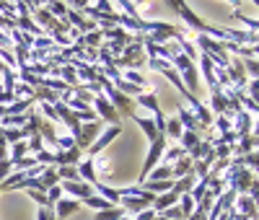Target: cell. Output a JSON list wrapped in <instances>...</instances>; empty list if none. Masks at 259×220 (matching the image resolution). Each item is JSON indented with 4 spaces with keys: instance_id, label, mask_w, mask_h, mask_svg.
<instances>
[{
    "instance_id": "6da1fadb",
    "label": "cell",
    "mask_w": 259,
    "mask_h": 220,
    "mask_svg": "<svg viewBox=\"0 0 259 220\" xmlns=\"http://www.w3.org/2000/svg\"><path fill=\"white\" fill-rule=\"evenodd\" d=\"M112 65L119 70V68H127V70H138L140 65H145V50H143V39L140 34H133V41L122 50L119 57L112 60Z\"/></svg>"
},
{
    "instance_id": "9a60e30c",
    "label": "cell",
    "mask_w": 259,
    "mask_h": 220,
    "mask_svg": "<svg viewBox=\"0 0 259 220\" xmlns=\"http://www.w3.org/2000/svg\"><path fill=\"white\" fill-rule=\"evenodd\" d=\"M254 148H256V135L251 132V135H244V138H239V145L233 148V153H231V156H249V153H254Z\"/></svg>"
},
{
    "instance_id": "44dd1931",
    "label": "cell",
    "mask_w": 259,
    "mask_h": 220,
    "mask_svg": "<svg viewBox=\"0 0 259 220\" xmlns=\"http://www.w3.org/2000/svg\"><path fill=\"white\" fill-rule=\"evenodd\" d=\"M179 143H182L179 148H182V150L187 153V156H189V153L200 145V135H194V132H187V129H184V132H182V138H179Z\"/></svg>"
},
{
    "instance_id": "484cf974",
    "label": "cell",
    "mask_w": 259,
    "mask_h": 220,
    "mask_svg": "<svg viewBox=\"0 0 259 220\" xmlns=\"http://www.w3.org/2000/svg\"><path fill=\"white\" fill-rule=\"evenodd\" d=\"M83 205H89V207H94L96 212H101V210H109V207H114V205H109L106 200H101L99 194H91V197H85L83 200Z\"/></svg>"
},
{
    "instance_id": "d6a6232c",
    "label": "cell",
    "mask_w": 259,
    "mask_h": 220,
    "mask_svg": "<svg viewBox=\"0 0 259 220\" xmlns=\"http://www.w3.org/2000/svg\"><path fill=\"white\" fill-rule=\"evenodd\" d=\"M161 217H166V220H184V215H182V210L179 207H166L163 212H158Z\"/></svg>"
},
{
    "instance_id": "f1b7e54d",
    "label": "cell",
    "mask_w": 259,
    "mask_h": 220,
    "mask_svg": "<svg viewBox=\"0 0 259 220\" xmlns=\"http://www.w3.org/2000/svg\"><path fill=\"white\" fill-rule=\"evenodd\" d=\"M163 153H166V158H163V163H166V166H174L182 156H187V153H184L179 145H177V148H168V150H163Z\"/></svg>"
},
{
    "instance_id": "7a4b0ae2",
    "label": "cell",
    "mask_w": 259,
    "mask_h": 220,
    "mask_svg": "<svg viewBox=\"0 0 259 220\" xmlns=\"http://www.w3.org/2000/svg\"><path fill=\"white\" fill-rule=\"evenodd\" d=\"M99 135H101V122H85V124H80L78 138H75L73 143H75V148H78L80 153H89V148L96 143Z\"/></svg>"
},
{
    "instance_id": "e575fe53",
    "label": "cell",
    "mask_w": 259,
    "mask_h": 220,
    "mask_svg": "<svg viewBox=\"0 0 259 220\" xmlns=\"http://www.w3.org/2000/svg\"><path fill=\"white\" fill-rule=\"evenodd\" d=\"M26 145H29V150H31V153H39L41 148H45V145H41V138H39V135H31V138L26 140Z\"/></svg>"
},
{
    "instance_id": "4dcf8cb0",
    "label": "cell",
    "mask_w": 259,
    "mask_h": 220,
    "mask_svg": "<svg viewBox=\"0 0 259 220\" xmlns=\"http://www.w3.org/2000/svg\"><path fill=\"white\" fill-rule=\"evenodd\" d=\"M45 8H47L55 18H65V13H68V3H47Z\"/></svg>"
},
{
    "instance_id": "7c38bea8",
    "label": "cell",
    "mask_w": 259,
    "mask_h": 220,
    "mask_svg": "<svg viewBox=\"0 0 259 220\" xmlns=\"http://www.w3.org/2000/svg\"><path fill=\"white\" fill-rule=\"evenodd\" d=\"M52 210H55L57 220H65V217H70V215H75L80 210V202L78 200H60V202H55Z\"/></svg>"
},
{
    "instance_id": "74e56055",
    "label": "cell",
    "mask_w": 259,
    "mask_h": 220,
    "mask_svg": "<svg viewBox=\"0 0 259 220\" xmlns=\"http://www.w3.org/2000/svg\"><path fill=\"white\" fill-rule=\"evenodd\" d=\"M156 217V212H153V207H148V210H143L140 215H135L133 220H153Z\"/></svg>"
},
{
    "instance_id": "8fae6325",
    "label": "cell",
    "mask_w": 259,
    "mask_h": 220,
    "mask_svg": "<svg viewBox=\"0 0 259 220\" xmlns=\"http://www.w3.org/2000/svg\"><path fill=\"white\" fill-rule=\"evenodd\" d=\"M80 156H83V153H80L78 148L57 150V153H55V166H78V163H80Z\"/></svg>"
},
{
    "instance_id": "e0dca14e",
    "label": "cell",
    "mask_w": 259,
    "mask_h": 220,
    "mask_svg": "<svg viewBox=\"0 0 259 220\" xmlns=\"http://www.w3.org/2000/svg\"><path fill=\"white\" fill-rule=\"evenodd\" d=\"M36 135H39L41 140H45V143L55 145V140H57V129H55V124H52V122L41 119V122H39V127H36Z\"/></svg>"
},
{
    "instance_id": "52a82bcc",
    "label": "cell",
    "mask_w": 259,
    "mask_h": 220,
    "mask_svg": "<svg viewBox=\"0 0 259 220\" xmlns=\"http://www.w3.org/2000/svg\"><path fill=\"white\" fill-rule=\"evenodd\" d=\"M187 101H189V106H192L194 119H197L202 127H210V124H212V114H210V109H207L202 101H197V96H192V94H187Z\"/></svg>"
},
{
    "instance_id": "83f0119b",
    "label": "cell",
    "mask_w": 259,
    "mask_h": 220,
    "mask_svg": "<svg viewBox=\"0 0 259 220\" xmlns=\"http://www.w3.org/2000/svg\"><path fill=\"white\" fill-rule=\"evenodd\" d=\"M57 179L60 182H75L78 179V168L75 166H57Z\"/></svg>"
},
{
    "instance_id": "f546056e",
    "label": "cell",
    "mask_w": 259,
    "mask_h": 220,
    "mask_svg": "<svg viewBox=\"0 0 259 220\" xmlns=\"http://www.w3.org/2000/svg\"><path fill=\"white\" fill-rule=\"evenodd\" d=\"M179 202H182V205H179V210H182V215H184V217H189V215L194 212V205H197L189 194H182V197H179Z\"/></svg>"
},
{
    "instance_id": "9c48e42d",
    "label": "cell",
    "mask_w": 259,
    "mask_h": 220,
    "mask_svg": "<svg viewBox=\"0 0 259 220\" xmlns=\"http://www.w3.org/2000/svg\"><path fill=\"white\" fill-rule=\"evenodd\" d=\"M231 210L244 215V217H249V220H256V200H251V197H246V194H241L239 200H233Z\"/></svg>"
},
{
    "instance_id": "4316f807",
    "label": "cell",
    "mask_w": 259,
    "mask_h": 220,
    "mask_svg": "<svg viewBox=\"0 0 259 220\" xmlns=\"http://www.w3.org/2000/svg\"><path fill=\"white\" fill-rule=\"evenodd\" d=\"M122 80H127V83H133V85H138V88H148V80H145V75H140L138 70H127L124 75H122Z\"/></svg>"
},
{
    "instance_id": "5bb4252c",
    "label": "cell",
    "mask_w": 259,
    "mask_h": 220,
    "mask_svg": "<svg viewBox=\"0 0 259 220\" xmlns=\"http://www.w3.org/2000/svg\"><path fill=\"white\" fill-rule=\"evenodd\" d=\"M75 168H78V176H80V179H85V184H96V182H99V179H96V163H94V158L80 161Z\"/></svg>"
},
{
    "instance_id": "277c9868",
    "label": "cell",
    "mask_w": 259,
    "mask_h": 220,
    "mask_svg": "<svg viewBox=\"0 0 259 220\" xmlns=\"http://www.w3.org/2000/svg\"><path fill=\"white\" fill-rule=\"evenodd\" d=\"M171 8H174V11H179V16L184 18V24L189 26V29H194V31H202L205 34V29H207V24H205V21L197 16V13H194L189 6H184V3H179V0H171V3H168Z\"/></svg>"
},
{
    "instance_id": "d590c367",
    "label": "cell",
    "mask_w": 259,
    "mask_h": 220,
    "mask_svg": "<svg viewBox=\"0 0 259 220\" xmlns=\"http://www.w3.org/2000/svg\"><path fill=\"white\" fill-rule=\"evenodd\" d=\"M36 220H57V217H55V210L52 207H39Z\"/></svg>"
},
{
    "instance_id": "ba28073f",
    "label": "cell",
    "mask_w": 259,
    "mask_h": 220,
    "mask_svg": "<svg viewBox=\"0 0 259 220\" xmlns=\"http://www.w3.org/2000/svg\"><path fill=\"white\" fill-rule=\"evenodd\" d=\"M60 187H62V192H68L70 197H75L78 202L94 194V187L85 184V182H60Z\"/></svg>"
},
{
    "instance_id": "ffe728a7",
    "label": "cell",
    "mask_w": 259,
    "mask_h": 220,
    "mask_svg": "<svg viewBox=\"0 0 259 220\" xmlns=\"http://www.w3.org/2000/svg\"><path fill=\"white\" fill-rule=\"evenodd\" d=\"M39 184H41V189H45V194H47L50 187L60 184V179H57V166H47L45 171H41V173H39Z\"/></svg>"
},
{
    "instance_id": "8d00e7d4",
    "label": "cell",
    "mask_w": 259,
    "mask_h": 220,
    "mask_svg": "<svg viewBox=\"0 0 259 220\" xmlns=\"http://www.w3.org/2000/svg\"><path fill=\"white\" fill-rule=\"evenodd\" d=\"M233 16H236V18H241L244 24L251 29V34H256V21H254V18H249V16H244V13H233Z\"/></svg>"
},
{
    "instance_id": "603a6c76",
    "label": "cell",
    "mask_w": 259,
    "mask_h": 220,
    "mask_svg": "<svg viewBox=\"0 0 259 220\" xmlns=\"http://www.w3.org/2000/svg\"><path fill=\"white\" fill-rule=\"evenodd\" d=\"M182 124H179V119L177 117H171V119H166V127H163V135L166 138H171V140H179L182 138Z\"/></svg>"
},
{
    "instance_id": "1f68e13d",
    "label": "cell",
    "mask_w": 259,
    "mask_h": 220,
    "mask_svg": "<svg viewBox=\"0 0 259 220\" xmlns=\"http://www.w3.org/2000/svg\"><path fill=\"white\" fill-rule=\"evenodd\" d=\"M60 200H62V187H60V184L50 187V189H47V202H50V207H55V202H60Z\"/></svg>"
},
{
    "instance_id": "30bf717a",
    "label": "cell",
    "mask_w": 259,
    "mask_h": 220,
    "mask_svg": "<svg viewBox=\"0 0 259 220\" xmlns=\"http://www.w3.org/2000/svg\"><path fill=\"white\" fill-rule=\"evenodd\" d=\"M177 119H179V124H182V129H187V132H194V135H200V132L205 129L197 119H194V114L189 112V109H184V106H179V112H177Z\"/></svg>"
},
{
    "instance_id": "2e32d148",
    "label": "cell",
    "mask_w": 259,
    "mask_h": 220,
    "mask_svg": "<svg viewBox=\"0 0 259 220\" xmlns=\"http://www.w3.org/2000/svg\"><path fill=\"white\" fill-rule=\"evenodd\" d=\"M192 163H194V161H192L189 156H182V158H179L174 166H171V179L177 182V179H182V176L192 173Z\"/></svg>"
},
{
    "instance_id": "4fadbf2b",
    "label": "cell",
    "mask_w": 259,
    "mask_h": 220,
    "mask_svg": "<svg viewBox=\"0 0 259 220\" xmlns=\"http://www.w3.org/2000/svg\"><path fill=\"white\" fill-rule=\"evenodd\" d=\"M179 202V194H174V192H163V194H156V200H153V212L158 215V212H163L166 207H174Z\"/></svg>"
},
{
    "instance_id": "7402d4cb",
    "label": "cell",
    "mask_w": 259,
    "mask_h": 220,
    "mask_svg": "<svg viewBox=\"0 0 259 220\" xmlns=\"http://www.w3.org/2000/svg\"><path fill=\"white\" fill-rule=\"evenodd\" d=\"M26 153H29V145H26V140H21V143H13L11 145V156H8V161H11V166H16L21 158H26Z\"/></svg>"
},
{
    "instance_id": "836d02e7",
    "label": "cell",
    "mask_w": 259,
    "mask_h": 220,
    "mask_svg": "<svg viewBox=\"0 0 259 220\" xmlns=\"http://www.w3.org/2000/svg\"><path fill=\"white\" fill-rule=\"evenodd\" d=\"M11 171H13L11 161H8V158H3V161H0V184H3V182L8 179V176H11Z\"/></svg>"
},
{
    "instance_id": "5b68a950",
    "label": "cell",
    "mask_w": 259,
    "mask_h": 220,
    "mask_svg": "<svg viewBox=\"0 0 259 220\" xmlns=\"http://www.w3.org/2000/svg\"><path fill=\"white\" fill-rule=\"evenodd\" d=\"M119 132H122V124H112L106 132H101V135L96 138V143L89 148V158H99L101 153H104V148H106V145H112V143H114V138L119 135Z\"/></svg>"
},
{
    "instance_id": "d4e9b609",
    "label": "cell",
    "mask_w": 259,
    "mask_h": 220,
    "mask_svg": "<svg viewBox=\"0 0 259 220\" xmlns=\"http://www.w3.org/2000/svg\"><path fill=\"white\" fill-rule=\"evenodd\" d=\"M119 217H124V210H122L119 205H114V207H109V210H101V212L94 215V220H119Z\"/></svg>"
},
{
    "instance_id": "3957f363",
    "label": "cell",
    "mask_w": 259,
    "mask_h": 220,
    "mask_svg": "<svg viewBox=\"0 0 259 220\" xmlns=\"http://www.w3.org/2000/svg\"><path fill=\"white\" fill-rule=\"evenodd\" d=\"M163 150H166V135H158L153 143H150V150H148L145 166H143V171H140V182H145V179H148V173L156 168V163H158V161H161V156H163Z\"/></svg>"
},
{
    "instance_id": "f35d334b",
    "label": "cell",
    "mask_w": 259,
    "mask_h": 220,
    "mask_svg": "<svg viewBox=\"0 0 259 220\" xmlns=\"http://www.w3.org/2000/svg\"><path fill=\"white\" fill-rule=\"evenodd\" d=\"M119 220H133V217H127V215H124V217H119Z\"/></svg>"
},
{
    "instance_id": "cb8c5ba5",
    "label": "cell",
    "mask_w": 259,
    "mask_h": 220,
    "mask_svg": "<svg viewBox=\"0 0 259 220\" xmlns=\"http://www.w3.org/2000/svg\"><path fill=\"white\" fill-rule=\"evenodd\" d=\"M148 179L150 182H166V179H171V166H166V163L156 166L153 171L148 173ZM171 182H174V179H171Z\"/></svg>"
},
{
    "instance_id": "8992f818",
    "label": "cell",
    "mask_w": 259,
    "mask_h": 220,
    "mask_svg": "<svg viewBox=\"0 0 259 220\" xmlns=\"http://www.w3.org/2000/svg\"><path fill=\"white\" fill-rule=\"evenodd\" d=\"M91 109L96 112V117H104L109 124H119V114L114 112V106L106 101L104 96H94V101H91Z\"/></svg>"
},
{
    "instance_id": "ac0fdd59",
    "label": "cell",
    "mask_w": 259,
    "mask_h": 220,
    "mask_svg": "<svg viewBox=\"0 0 259 220\" xmlns=\"http://www.w3.org/2000/svg\"><path fill=\"white\" fill-rule=\"evenodd\" d=\"M194 184H197V176L187 173V176H182V179H177V182H174V189H171V192L182 197V194H189V192L194 189Z\"/></svg>"
},
{
    "instance_id": "d6986e66",
    "label": "cell",
    "mask_w": 259,
    "mask_h": 220,
    "mask_svg": "<svg viewBox=\"0 0 259 220\" xmlns=\"http://www.w3.org/2000/svg\"><path fill=\"white\" fill-rule=\"evenodd\" d=\"M133 119H135V122H138V127L145 132V140H150V143H153V140L158 138V129H156L153 119H148V117H138V114H133Z\"/></svg>"
}]
</instances>
